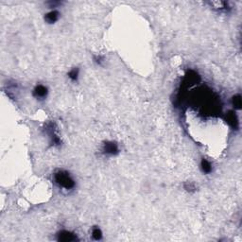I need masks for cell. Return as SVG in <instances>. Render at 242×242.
Listing matches in <instances>:
<instances>
[{
  "mask_svg": "<svg viewBox=\"0 0 242 242\" xmlns=\"http://www.w3.org/2000/svg\"><path fill=\"white\" fill-rule=\"evenodd\" d=\"M234 105H235V107H236V108H240V106H241V99H240V97H234Z\"/></svg>",
  "mask_w": 242,
  "mask_h": 242,
  "instance_id": "obj_9",
  "label": "cell"
},
{
  "mask_svg": "<svg viewBox=\"0 0 242 242\" xmlns=\"http://www.w3.org/2000/svg\"><path fill=\"white\" fill-rule=\"evenodd\" d=\"M56 181L57 183H59L60 185H62V187H64L66 189H69V188H72L74 186V182L71 178H70L69 175L66 173V172H64V171H60V172H58L56 174Z\"/></svg>",
  "mask_w": 242,
  "mask_h": 242,
  "instance_id": "obj_1",
  "label": "cell"
},
{
  "mask_svg": "<svg viewBox=\"0 0 242 242\" xmlns=\"http://www.w3.org/2000/svg\"><path fill=\"white\" fill-rule=\"evenodd\" d=\"M69 77L71 78L72 80H77V78H78V69H73L70 71L69 73Z\"/></svg>",
  "mask_w": 242,
  "mask_h": 242,
  "instance_id": "obj_10",
  "label": "cell"
},
{
  "mask_svg": "<svg viewBox=\"0 0 242 242\" xmlns=\"http://www.w3.org/2000/svg\"><path fill=\"white\" fill-rule=\"evenodd\" d=\"M76 239L77 237L74 236L73 234L66 232V231L60 233V235H59V240H61V241H74V240H76Z\"/></svg>",
  "mask_w": 242,
  "mask_h": 242,
  "instance_id": "obj_2",
  "label": "cell"
},
{
  "mask_svg": "<svg viewBox=\"0 0 242 242\" xmlns=\"http://www.w3.org/2000/svg\"><path fill=\"white\" fill-rule=\"evenodd\" d=\"M34 95L38 97H43L46 95V88L43 85H39L36 88H35L34 91Z\"/></svg>",
  "mask_w": 242,
  "mask_h": 242,
  "instance_id": "obj_4",
  "label": "cell"
},
{
  "mask_svg": "<svg viewBox=\"0 0 242 242\" xmlns=\"http://www.w3.org/2000/svg\"><path fill=\"white\" fill-rule=\"evenodd\" d=\"M228 122L232 125L233 127H236V124H237V120L236 118V115H233L232 113H230L228 115Z\"/></svg>",
  "mask_w": 242,
  "mask_h": 242,
  "instance_id": "obj_6",
  "label": "cell"
},
{
  "mask_svg": "<svg viewBox=\"0 0 242 242\" xmlns=\"http://www.w3.org/2000/svg\"><path fill=\"white\" fill-rule=\"evenodd\" d=\"M92 235H93V237L95 239H101V231H100L99 228H95V229H94Z\"/></svg>",
  "mask_w": 242,
  "mask_h": 242,
  "instance_id": "obj_8",
  "label": "cell"
},
{
  "mask_svg": "<svg viewBox=\"0 0 242 242\" xmlns=\"http://www.w3.org/2000/svg\"><path fill=\"white\" fill-rule=\"evenodd\" d=\"M104 150L106 151V153H110V154L116 153V151H118V146L115 143H107L105 144Z\"/></svg>",
  "mask_w": 242,
  "mask_h": 242,
  "instance_id": "obj_3",
  "label": "cell"
},
{
  "mask_svg": "<svg viewBox=\"0 0 242 242\" xmlns=\"http://www.w3.org/2000/svg\"><path fill=\"white\" fill-rule=\"evenodd\" d=\"M58 15H59V13H58L56 10H53L51 13L46 14L45 19V21L48 23H54L58 19Z\"/></svg>",
  "mask_w": 242,
  "mask_h": 242,
  "instance_id": "obj_5",
  "label": "cell"
},
{
  "mask_svg": "<svg viewBox=\"0 0 242 242\" xmlns=\"http://www.w3.org/2000/svg\"><path fill=\"white\" fill-rule=\"evenodd\" d=\"M201 166H202V169H204V172H210V171H211V166H210V164L206 161V160H202Z\"/></svg>",
  "mask_w": 242,
  "mask_h": 242,
  "instance_id": "obj_7",
  "label": "cell"
}]
</instances>
